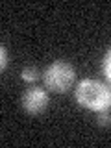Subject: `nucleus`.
<instances>
[{
	"instance_id": "0eeeda50",
	"label": "nucleus",
	"mask_w": 111,
	"mask_h": 148,
	"mask_svg": "<svg viewBox=\"0 0 111 148\" xmlns=\"http://www.w3.org/2000/svg\"><path fill=\"white\" fill-rule=\"evenodd\" d=\"M109 120H111V117H109V115H108V109H106V111H100V117H98V122H100V124H108Z\"/></svg>"
},
{
	"instance_id": "f257e3e1",
	"label": "nucleus",
	"mask_w": 111,
	"mask_h": 148,
	"mask_svg": "<svg viewBox=\"0 0 111 148\" xmlns=\"http://www.w3.org/2000/svg\"><path fill=\"white\" fill-rule=\"evenodd\" d=\"M76 100L91 111H106L111 106V91L96 80H83L76 87Z\"/></svg>"
},
{
	"instance_id": "20e7f679",
	"label": "nucleus",
	"mask_w": 111,
	"mask_h": 148,
	"mask_svg": "<svg viewBox=\"0 0 111 148\" xmlns=\"http://www.w3.org/2000/svg\"><path fill=\"white\" fill-rule=\"evenodd\" d=\"M104 74H106V78H108V82L111 83V50L104 58Z\"/></svg>"
},
{
	"instance_id": "423d86ee",
	"label": "nucleus",
	"mask_w": 111,
	"mask_h": 148,
	"mask_svg": "<svg viewBox=\"0 0 111 148\" xmlns=\"http://www.w3.org/2000/svg\"><path fill=\"white\" fill-rule=\"evenodd\" d=\"M0 54H2V61H0V69L4 71V69L8 67V61H9V59H8V52H6V46H2V48H0Z\"/></svg>"
},
{
	"instance_id": "f03ea898",
	"label": "nucleus",
	"mask_w": 111,
	"mask_h": 148,
	"mask_svg": "<svg viewBox=\"0 0 111 148\" xmlns=\"http://www.w3.org/2000/svg\"><path fill=\"white\" fill-rule=\"evenodd\" d=\"M74 69L65 61H54L45 72V83L54 92H65L74 82Z\"/></svg>"
},
{
	"instance_id": "7ed1b4c3",
	"label": "nucleus",
	"mask_w": 111,
	"mask_h": 148,
	"mask_svg": "<svg viewBox=\"0 0 111 148\" xmlns=\"http://www.w3.org/2000/svg\"><path fill=\"white\" fill-rule=\"evenodd\" d=\"M46 104H48V95H46L45 89H39V87L28 89L22 96V108L32 115L41 113L46 108Z\"/></svg>"
},
{
	"instance_id": "39448f33",
	"label": "nucleus",
	"mask_w": 111,
	"mask_h": 148,
	"mask_svg": "<svg viewBox=\"0 0 111 148\" xmlns=\"http://www.w3.org/2000/svg\"><path fill=\"white\" fill-rule=\"evenodd\" d=\"M21 76H22V80H24V82H30L32 83V82L37 80V71H35V69H24Z\"/></svg>"
}]
</instances>
